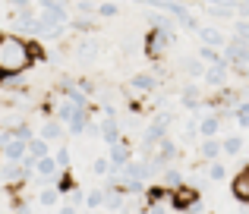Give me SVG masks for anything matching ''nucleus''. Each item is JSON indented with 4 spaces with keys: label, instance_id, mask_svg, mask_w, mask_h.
<instances>
[{
    "label": "nucleus",
    "instance_id": "5701e85b",
    "mask_svg": "<svg viewBox=\"0 0 249 214\" xmlns=\"http://www.w3.org/2000/svg\"><path fill=\"white\" fill-rule=\"evenodd\" d=\"M54 161L60 164V170L67 173L70 170V164H73V151H70V145L63 142V145H57V151H54Z\"/></svg>",
    "mask_w": 249,
    "mask_h": 214
},
{
    "label": "nucleus",
    "instance_id": "bb28decb",
    "mask_svg": "<svg viewBox=\"0 0 249 214\" xmlns=\"http://www.w3.org/2000/svg\"><path fill=\"white\" fill-rule=\"evenodd\" d=\"M117 13H120V6L110 3V0H104V3H98V13H95V16H98V19H114Z\"/></svg>",
    "mask_w": 249,
    "mask_h": 214
},
{
    "label": "nucleus",
    "instance_id": "4468645a",
    "mask_svg": "<svg viewBox=\"0 0 249 214\" xmlns=\"http://www.w3.org/2000/svg\"><path fill=\"white\" fill-rule=\"evenodd\" d=\"M221 126H224V120H221L218 114H208L199 120V139H218Z\"/></svg>",
    "mask_w": 249,
    "mask_h": 214
},
{
    "label": "nucleus",
    "instance_id": "6ab92c4d",
    "mask_svg": "<svg viewBox=\"0 0 249 214\" xmlns=\"http://www.w3.org/2000/svg\"><path fill=\"white\" fill-rule=\"evenodd\" d=\"M196 57H199V60L205 63V66H214V63H224V54H221L218 48H208V44H199Z\"/></svg>",
    "mask_w": 249,
    "mask_h": 214
},
{
    "label": "nucleus",
    "instance_id": "cd10ccee",
    "mask_svg": "<svg viewBox=\"0 0 249 214\" xmlns=\"http://www.w3.org/2000/svg\"><path fill=\"white\" fill-rule=\"evenodd\" d=\"M205 13L212 19H233V13H237V10H233V6H205Z\"/></svg>",
    "mask_w": 249,
    "mask_h": 214
},
{
    "label": "nucleus",
    "instance_id": "7ed1b4c3",
    "mask_svg": "<svg viewBox=\"0 0 249 214\" xmlns=\"http://www.w3.org/2000/svg\"><path fill=\"white\" fill-rule=\"evenodd\" d=\"M38 135H41L48 145H63L67 142V123H60L57 116H44V123H41V129H38Z\"/></svg>",
    "mask_w": 249,
    "mask_h": 214
},
{
    "label": "nucleus",
    "instance_id": "f8f14e48",
    "mask_svg": "<svg viewBox=\"0 0 249 214\" xmlns=\"http://www.w3.org/2000/svg\"><path fill=\"white\" fill-rule=\"evenodd\" d=\"M231 192H233V198H237L240 205H249V167L240 170L237 177L231 180Z\"/></svg>",
    "mask_w": 249,
    "mask_h": 214
},
{
    "label": "nucleus",
    "instance_id": "1a4fd4ad",
    "mask_svg": "<svg viewBox=\"0 0 249 214\" xmlns=\"http://www.w3.org/2000/svg\"><path fill=\"white\" fill-rule=\"evenodd\" d=\"M145 22L152 25V29H158V32H167V35H174V29L180 25L174 16H167V13H161V10H152V13L145 16ZM174 38H177V35H174Z\"/></svg>",
    "mask_w": 249,
    "mask_h": 214
},
{
    "label": "nucleus",
    "instance_id": "4c0bfd02",
    "mask_svg": "<svg viewBox=\"0 0 249 214\" xmlns=\"http://www.w3.org/2000/svg\"><path fill=\"white\" fill-rule=\"evenodd\" d=\"M246 208H249V205H246Z\"/></svg>",
    "mask_w": 249,
    "mask_h": 214
},
{
    "label": "nucleus",
    "instance_id": "aec40b11",
    "mask_svg": "<svg viewBox=\"0 0 249 214\" xmlns=\"http://www.w3.org/2000/svg\"><path fill=\"white\" fill-rule=\"evenodd\" d=\"M104 202H107V189H104V186H95L91 192H85V208L89 211H98Z\"/></svg>",
    "mask_w": 249,
    "mask_h": 214
},
{
    "label": "nucleus",
    "instance_id": "9b49d317",
    "mask_svg": "<svg viewBox=\"0 0 249 214\" xmlns=\"http://www.w3.org/2000/svg\"><path fill=\"white\" fill-rule=\"evenodd\" d=\"M199 154L205 164H214V161L224 154V142L221 139H199Z\"/></svg>",
    "mask_w": 249,
    "mask_h": 214
},
{
    "label": "nucleus",
    "instance_id": "a878e982",
    "mask_svg": "<svg viewBox=\"0 0 249 214\" xmlns=\"http://www.w3.org/2000/svg\"><path fill=\"white\" fill-rule=\"evenodd\" d=\"M110 170H114V167H110V158H95L91 161V173H95L98 180H107Z\"/></svg>",
    "mask_w": 249,
    "mask_h": 214
},
{
    "label": "nucleus",
    "instance_id": "412c9836",
    "mask_svg": "<svg viewBox=\"0 0 249 214\" xmlns=\"http://www.w3.org/2000/svg\"><path fill=\"white\" fill-rule=\"evenodd\" d=\"M29 154H32V158H38V161H41V158H51L54 151H51V145L41 139V135H35V139L29 142Z\"/></svg>",
    "mask_w": 249,
    "mask_h": 214
},
{
    "label": "nucleus",
    "instance_id": "f704fd0d",
    "mask_svg": "<svg viewBox=\"0 0 249 214\" xmlns=\"http://www.w3.org/2000/svg\"><path fill=\"white\" fill-rule=\"evenodd\" d=\"M57 214H79V211H76V205H60V211H57Z\"/></svg>",
    "mask_w": 249,
    "mask_h": 214
},
{
    "label": "nucleus",
    "instance_id": "7c9ffc66",
    "mask_svg": "<svg viewBox=\"0 0 249 214\" xmlns=\"http://www.w3.org/2000/svg\"><path fill=\"white\" fill-rule=\"evenodd\" d=\"M208 177H212V180H224V177H227L224 164H221V161H214V164H208Z\"/></svg>",
    "mask_w": 249,
    "mask_h": 214
},
{
    "label": "nucleus",
    "instance_id": "f03ea898",
    "mask_svg": "<svg viewBox=\"0 0 249 214\" xmlns=\"http://www.w3.org/2000/svg\"><path fill=\"white\" fill-rule=\"evenodd\" d=\"M221 54H224V63L231 69H237V73H243L249 66V44L240 41V38H227V44H224Z\"/></svg>",
    "mask_w": 249,
    "mask_h": 214
},
{
    "label": "nucleus",
    "instance_id": "c85d7f7f",
    "mask_svg": "<svg viewBox=\"0 0 249 214\" xmlns=\"http://www.w3.org/2000/svg\"><path fill=\"white\" fill-rule=\"evenodd\" d=\"M233 38H240V41L249 44V19H237V25H233Z\"/></svg>",
    "mask_w": 249,
    "mask_h": 214
},
{
    "label": "nucleus",
    "instance_id": "6e6552de",
    "mask_svg": "<svg viewBox=\"0 0 249 214\" xmlns=\"http://www.w3.org/2000/svg\"><path fill=\"white\" fill-rule=\"evenodd\" d=\"M227 76H231V66H227V63H214V66H208L205 69V85L208 88H221V92H224L227 88Z\"/></svg>",
    "mask_w": 249,
    "mask_h": 214
},
{
    "label": "nucleus",
    "instance_id": "473e14b6",
    "mask_svg": "<svg viewBox=\"0 0 249 214\" xmlns=\"http://www.w3.org/2000/svg\"><path fill=\"white\" fill-rule=\"evenodd\" d=\"M6 3H10L16 13H25V10H32V0H6Z\"/></svg>",
    "mask_w": 249,
    "mask_h": 214
},
{
    "label": "nucleus",
    "instance_id": "f257e3e1",
    "mask_svg": "<svg viewBox=\"0 0 249 214\" xmlns=\"http://www.w3.org/2000/svg\"><path fill=\"white\" fill-rule=\"evenodd\" d=\"M41 60V48L16 32H0V76L13 79L32 69V63Z\"/></svg>",
    "mask_w": 249,
    "mask_h": 214
},
{
    "label": "nucleus",
    "instance_id": "9d476101",
    "mask_svg": "<svg viewBox=\"0 0 249 214\" xmlns=\"http://www.w3.org/2000/svg\"><path fill=\"white\" fill-rule=\"evenodd\" d=\"M155 158H158V161H161V167L167 170V167H174V161L180 158V145H177V142H174V139L167 135V139H164V142L158 145V151H155Z\"/></svg>",
    "mask_w": 249,
    "mask_h": 214
},
{
    "label": "nucleus",
    "instance_id": "423d86ee",
    "mask_svg": "<svg viewBox=\"0 0 249 214\" xmlns=\"http://www.w3.org/2000/svg\"><path fill=\"white\" fill-rule=\"evenodd\" d=\"M158 88H161L158 73H136L129 79V92H136V95H155Z\"/></svg>",
    "mask_w": 249,
    "mask_h": 214
},
{
    "label": "nucleus",
    "instance_id": "4be33fe9",
    "mask_svg": "<svg viewBox=\"0 0 249 214\" xmlns=\"http://www.w3.org/2000/svg\"><path fill=\"white\" fill-rule=\"evenodd\" d=\"M221 142H224V154H227V158H237V154L243 151V145H246L243 135H224Z\"/></svg>",
    "mask_w": 249,
    "mask_h": 214
},
{
    "label": "nucleus",
    "instance_id": "c9c22d12",
    "mask_svg": "<svg viewBox=\"0 0 249 214\" xmlns=\"http://www.w3.org/2000/svg\"><path fill=\"white\" fill-rule=\"evenodd\" d=\"M110 3H117V6H120V3H129V0H110Z\"/></svg>",
    "mask_w": 249,
    "mask_h": 214
},
{
    "label": "nucleus",
    "instance_id": "20e7f679",
    "mask_svg": "<svg viewBox=\"0 0 249 214\" xmlns=\"http://www.w3.org/2000/svg\"><path fill=\"white\" fill-rule=\"evenodd\" d=\"M170 41H174V35H167V32H158V29H152V32L145 35V57H152V60H161V57L167 54Z\"/></svg>",
    "mask_w": 249,
    "mask_h": 214
},
{
    "label": "nucleus",
    "instance_id": "b1692460",
    "mask_svg": "<svg viewBox=\"0 0 249 214\" xmlns=\"http://www.w3.org/2000/svg\"><path fill=\"white\" fill-rule=\"evenodd\" d=\"M180 101H205L202 98V85L199 82H186V85L180 88Z\"/></svg>",
    "mask_w": 249,
    "mask_h": 214
},
{
    "label": "nucleus",
    "instance_id": "0eeeda50",
    "mask_svg": "<svg viewBox=\"0 0 249 214\" xmlns=\"http://www.w3.org/2000/svg\"><path fill=\"white\" fill-rule=\"evenodd\" d=\"M91 116H95V107H76L73 120L67 123V132L70 135H85V132H89V126L95 123Z\"/></svg>",
    "mask_w": 249,
    "mask_h": 214
},
{
    "label": "nucleus",
    "instance_id": "a211bd4d",
    "mask_svg": "<svg viewBox=\"0 0 249 214\" xmlns=\"http://www.w3.org/2000/svg\"><path fill=\"white\" fill-rule=\"evenodd\" d=\"M73 114H76V104H73V101H67V98L60 95V98L54 101V116H57L60 123H70V120H73Z\"/></svg>",
    "mask_w": 249,
    "mask_h": 214
},
{
    "label": "nucleus",
    "instance_id": "2eb2a0df",
    "mask_svg": "<svg viewBox=\"0 0 249 214\" xmlns=\"http://www.w3.org/2000/svg\"><path fill=\"white\" fill-rule=\"evenodd\" d=\"M180 69L189 76V79H205V69L208 66L199 60V57H183V60H180Z\"/></svg>",
    "mask_w": 249,
    "mask_h": 214
},
{
    "label": "nucleus",
    "instance_id": "393cba45",
    "mask_svg": "<svg viewBox=\"0 0 249 214\" xmlns=\"http://www.w3.org/2000/svg\"><path fill=\"white\" fill-rule=\"evenodd\" d=\"M38 202H41L44 208L57 205V202H60V186H48V189H41V192H38Z\"/></svg>",
    "mask_w": 249,
    "mask_h": 214
},
{
    "label": "nucleus",
    "instance_id": "f3484780",
    "mask_svg": "<svg viewBox=\"0 0 249 214\" xmlns=\"http://www.w3.org/2000/svg\"><path fill=\"white\" fill-rule=\"evenodd\" d=\"M183 186V173L177 170V167H167L164 173H161V189H167V192H177Z\"/></svg>",
    "mask_w": 249,
    "mask_h": 214
},
{
    "label": "nucleus",
    "instance_id": "39448f33",
    "mask_svg": "<svg viewBox=\"0 0 249 214\" xmlns=\"http://www.w3.org/2000/svg\"><path fill=\"white\" fill-rule=\"evenodd\" d=\"M98 126H101V142L107 148H114V145H120L126 135H123V129H120V123H117V116H101L98 120Z\"/></svg>",
    "mask_w": 249,
    "mask_h": 214
},
{
    "label": "nucleus",
    "instance_id": "dca6fc26",
    "mask_svg": "<svg viewBox=\"0 0 249 214\" xmlns=\"http://www.w3.org/2000/svg\"><path fill=\"white\" fill-rule=\"evenodd\" d=\"M199 38H202V44H208V48H218V50H224V44H227V35H224L221 29H202Z\"/></svg>",
    "mask_w": 249,
    "mask_h": 214
},
{
    "label": "nucleus",
    "instance_id": "72a5a7b5",
    "mask_svg": "<svg viewBox=\"0 0 249 214\" xmlns=\"http://www.w3.org/2000/svg\"><path fill=\"white\" fill-rule=\"evenodd\" d=\"M205 6H233V0H202Z\"/></svg>",
    "mask_w": 249,
    "mask_h": 214
},
{
    "label": "nucleus",
    "instance_id": "2f4dec72",
    "mask_svg": "<svg viewBox=\"0 0 249 214\" xmlns=\"http://www.w3.org/2000/svg\"><path fill=\"white\" fill-rule=\"evenodd\" d=\"M233 10H237L240 19H249V0H237V3H233Z\"/></svg>",
    "mask_w": 249,
    "mask_h": 214
},
{
    "label": "nucleus",
    "instance_id": "e433bc0d",
    "mask_svg": "<svg viewBox=\"0 0 249 214\" xmlns=\"http://www.w3.org/2000/svg\"><path fill=\"white\" fill-rule=\"evenodd\" d=\"M233 3H237V0H233Z\"/></svg>",
    "mask_w": 249,
    "mask_h": 214
},
{
    "label": "nucleus",
    "instance_id": "c756f323",
    "mask_svg": "<svg viewBox=\"0 0 249 214\" xmlns=\"http://www.w3.org/2000/svg\"><path fill=\"white\" fill-rule=\"evenodd\" d=\"M233 116H237V123H240L243 129H249V101H243V104L237 107V114H233Z\"/></svg>",
    "mask_w": 249,
    "mask_h": 214
},
{
    "label": "nucleus",
    "instance_id": "ddd939ff",
    "mask_svg": "<svg viewBox=\"0 0 249 214\" xmlns=\"http://www.w3.org/2000/svg\"><path fill=\"white\" fill-rule=\"evenodd\" d=\"M107 158H110V167H114V170H120V167H126L129 161H133V148H129V142L123 139L120 145H114L107 151Z\"/></svg>",
    "mask_w": 249,
    "mask_h": 214
}]
</instances>
